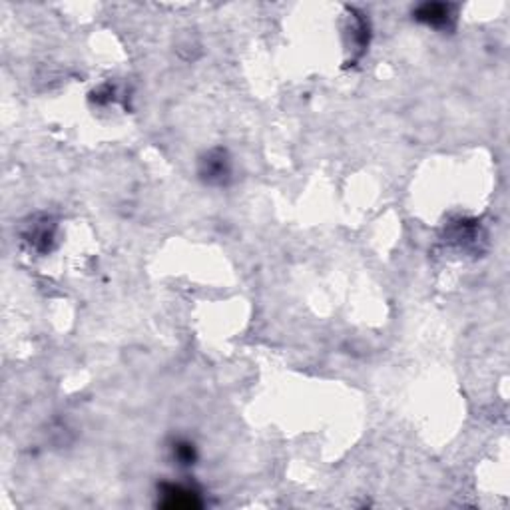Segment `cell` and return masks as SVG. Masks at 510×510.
Here are the masks:
<instances>
[{"instance_id":"cell-1","label":"cell","mask_w":510,"mask_h":510,"mask_svg":"<svg viewBox=\"0 0 510 510\" xmlns=\"http://www.w3.org/2000/svg\"><path fill=\"white\" fill-rule=\"evenodd\" d=\"M417 18L431 27H446L451 18V6L445 4H425L417 10Z\"/></svg>"}]
</instances>
